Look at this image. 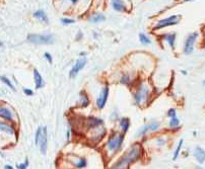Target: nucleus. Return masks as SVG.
<instances>
[{"label":"nucleus","instance_id":"nucleus-28","mask_svg":"<svg viewBox=\"0 0 205 169\" xmlns=\"http://www.w3.org/2000/svg\"><path fill=\"white\" fill-rule=\"evenodd\" d=\"M61 23H63V25H71V23H74L75 21H74V19H71V18L63 17V18H61Z\"/></svg>","mask_w":205,"mask_h":169},{"label":"nucleus","instance_id":"nucleus-17","mask_svg":"<svg viewBox=\"0 0 205 169\" xmlns=\"http://www.w3.org/2000/svg\"><path fill=\"white\" fill-rule=\"evenodd\" d=\"M105 15L102 13H99V12H97V13H94L91 14V16H89V21H91V23H102V21H105Z\"/></svg>","mask_w":205,"mask_h":169},{"label":"nucleus","instance_id":"nucleus-9","mask_svg":"<svg viewBox=\"0 0 205 169\" xmlns=\"http://www.w3.org/2000/svg\"><path fill=\"white\" fill-rule=\"evenodd\" d=\"M108 97H109V86H105V87L102 88V90L101 91L98 99H97V106H98V108L102 109V108L105 107L106 103H107Z\"/></svg>","mask_w":205,"mask_h":169},{"label":"nucleus","instance_id":"nucleus-2","mask_svg":"<svg viewBox=\"0 0 205 169\" xmlns=\"http://www.w3.org/2000/svg\"><path fill=\"white\" fill-rule=\"evenodd\" d=\"M35 143L40 148V151L43 155L47 153V146H48V139H47V128L39 127L35 135Z\"/></svg>","mask_w":205,"mask_h":169},{"label":"nucleus","instance_id":"nucleus-16","mask_svg":"<svg viewBox=\"0 0 205 169\" xmlns=\"http://www.w3.org/2000/svg\"><path fill=\"white\" fill-rule=\"evenodd\" d=\"M34 17H36L37 19H39L40 21L44 23H48L49 19H48V16L46 14V12L42 9H39V10H37L36 12H34Z\"/></svg>","mask_w":205,"mask_h":169},{"label":"nucleus","instance_id":"nucleus-24","mask_svg":"<svg viewBox=\"0 0 205 169\" xmlns=\"http://www.w3.org/2000/svg\"><path fill=\"white\" fill-rule=\"evenodd\" d=\"M139 41H140L141 44H143V45H148V44L151 43L150 38L144 34H139Z\"/></svg>","mask_w":205,"mask_h":169},{"label":"nucleus","instance_id":"nucleus-30","mask_svg":"<svg viewBox=\"0 0 205 169\" xmlns=\"http://www.w3.org/2000/svg\"><path fill=\"white\" fill-rule=\"evenodd\" d=\"M44 58H45L50 64H52L53 59H52V56H51V54H49V53H45V54H44Z\"/></svg>","mask_w":205,"mask_h":169},{"label":"nucleus","instance_id":"nucleus-42","mask_svg":"<svg viewBox=\"0 0 205 169\" xmlns=\"http://www.w3.org/2000/svg\"><path fill=\"white\" fill-rule=\"evenodd\" d=\"M2 45H3V44L1 43V42H0V47H1V46H2Z\"/></svg>","mask_w":205,"mask_h":169},{"label":"nucleus","instance_id":"nucleus-29","mask_svg":"<svg viewBox=\"0 0 205 169\" xmlns=\"http://www.w3.org/2000/svg\"><path fill=\"white\" fill-rule=\"evenodd\" d=\"M168 117H169L170 119L177 117V113H176V109H175V108H170L169 111H168Z\"/></svg>","mask_w":205,"mask_h":169},{"label":"nucleus","instance_id":"nucleus-11","mask_svg":"<svg viewBox=\"0 0 205 169\" xmlns=\"http://www.w3.org/2000/svg\"><path fill=\"white\" fill-rule=\"evenodd\" d=\"M193 155L195 157V159L197 160V162L199 164H203L205 162V150L202 149L200 146H197L195 147L194 149V152H193Z\"/></svg>","mask_w":205,"mask_h":169},{"label":"nucleus","instance_id":"nucleus-23","mask_svg":"<svg viewBox=\"0 0 205 169\" xmlns=\"http://www.w3.org/2000/svg\"><path fill=\"white\" fill-rule=\"evenodd\" d=\"M183 143H184V140H183V139H181V141H180V142H179L178 146H177V148H176L175 152H174V157H173V159H174V160H176V159H177V158H178L179 154H180L181 149H182Z\"/></svg>","mask_w":205,"mask_h":169},{"label":"nucleus","instance_id":"nucleus-4","mask_svg":"<svg viewBox=\"0 0 205 169\" xmlns=\"http://www.w3.org/2000/svg\"><path fill=\"white\" fill-rule=\"evenodd\" d=\"M150 89L146 84H140L134 93V101L137 105H141L147 101Z\"/></svg>","mask_w":205,"mask_h":169},{"label":"nucleus","instance_id":"nucleus-15","mask_svg":"<svg viewBox=\"0 0 205 169\" xmlns=\"http://www.w3.org/2000/svg\"><path fill=\"white\" fill-rule=\"evenodd\" d=\"M162 38L164 40V42H166V43L169 44L170 47L172 48V49H175V43H176V34H172V32H170V34H164L162 36Z\"/></svg>","mask_w":205,"mask_h":169},{"label":"nucleus","instance_id":"nucleus-19","mask_svg":"<svg viewBox=\"0 0 205 169\" xmlns=\"http://www.w3.org/2000/svg\"><path fill=\"white\" fill-rule=\"evenodd\" d=\"M0 117H3V119H5V120L12 121V117H13V115H12L11 111H9L8 108L1 106V107H0Z\"/></svg>","mask_w":205,"mask_h":169},{"label":"nucleus","instance_id":"nucleus-39","mask_svg":"<svg viewBox=\"0 0 205 169\" xmlns=\"http://www.w3.org/2000/svg\"><path fill=\"white\" fill-rule=\"evenodd\" d=\"M182 73H183V74H184V75H186V74H187V71L183 70V71H182Z\"/></svg>","mask_w":205,"mask_h":169},{"label":"nucleus","instance_id":"nucleus-32","mask_svg":"<svg viewBox=\"0 0 205 169\" xmlns=\"http://www.w3.org/2000/svg\"><path fill=\"white\" fill-rule=\"evenodd\" d=\"M23 92H25V94L29 95V96H32L34 94V91L32 89H30V88H23Z\"/></svg>","mask_w":205,"mask_h":169},{"label":"nucleus","instance_id":"nucleus-34","mask_svg":"<svg viewBox=\"0 0 205 169\" xmlns=\"http://www.w3.org/2000/svg\"><path fill=\"white\" fill-rule=\"evenodd\" d=\"M164 141H162V140H157V144L158 145H162V144H164Z\"/></svg>","mask_w":205,"mask_h":169},{"label":"nucleus","instance_id":"nucleus-8","mask_svg":"<svg viewBox=\"0 0 205 169\" xmlns=\"http://www.w3.org/2000/svg\"><path fill=\"white\" fill-rule=\"evenodd\" d=\"M85 64H87V58H85V57H80L77 61L75 62V64L73 65L70 72H69V75H70L71 78H74V77L78 74V72L85 68Z\"/></svg>","mask_w":205,"mask_h":169},{"label":"nucleus","instance_id":"nucleus-18","mask_svg":"<svg viewBox=\"0 0 205 169\" xmlns=\"http://www.w3.org/2000/svg\"><path fill=\"white\" fill-rule=\"evenodd\" d=\"M120 128H121V131L122 133L125 134L127 133V131L129 130V127H130V120L128 117H122L120 120Z\"/></svg>","mask_w":205,"mask_h":169},{"label":"nucleus","instance_id":"nucleus-22","mask_svg":"<svg viewBox=\"0 0 205 169\" xmlns=\"http://www.w3.org/2000/svg\"><path fill=\"white\" fill-rule=\"evenodd\" d=\"M170 128L171 129H177L180 127V121L177 117H172L171 121H170V124H169Z\"/></svg>","mask_w":205,"mask_h":169},{"label":"nucleus","instance_id":"nucleus-21","mask_svg":"<svg viewBox=\"0 0 205 169\" xmlns=\"http://www.w3.org/2000/svg\"><path fill=\"white\" fill-rule=\"evenodd\" d=\"M0 131H4L8 134H11V135L14 134V129L9 125L4 124V123H0Z\"/></svg>","mask_w":205,"mask_h":169},{"label":"nucleus","instance_id":"nucleus-35","mask_svg":"<svg viewBox=\"0 0 205 169\" xmlns=\"http://www.w3.org/2000/svg\"><path fill=\"white\" fill-rule=\"evenodd\" d=\"M67 139H68V140L70 139V131H69V130L67 131Z\"/></svg>","mask_w":205,"mask_h":169},{"label":"nucleus","instance_id":"nucleus-36","mask_svg":"<svg viewBox=\"0 0 205 169\" xmlns=\"http://www.w3.org/2000/svg\"><path fill=\"white\" fill-rule=\"evenodd\" d=\"M69 1H71V3H72V4H75V3H77L78 0H69Z\"/></svg>","mask_w":205,"mask_h":169},{"label":"nucleus","instance_id":"nucleus-5","mask_svg":"<svg viewBox=\"0 0 205 169\" xmlns=\"http://www.w3.org/2000/svg\"><path fill=\"white\" fill-rule=\"evenodd\" d=\"M29 42L36 45H50L54 43V36L52 34H32L27 36Z\"/></svg>","mask_w":205,"mask_h":169},{"label":"nucleus","instance_id":"nucleus-7","mask_svg":"<svg viewBox=\"0 0 205 169\" xmlns=\"http://www.w3.org/2000/svg\"><path fill=\"white\" fill-rule=\"evenodd\" d=\"M180 19H181L180 15H172L166 18H164V19H160V21L156 23V25L154 27V29H160V28H164V27H171V25H178Z\"/></svg>","mask_w":205,"mask_h":169},{"label":"nucleus","instance_id":"nucleus-14","mask_svg":"<svg viewBox=\"0 0 205 169\" xmlns=\"http://www.w3.org/2000/svg\"><path fill=\"white\" fill-rule=\"evenodd\" d=\"M34 79H35V84H36V88L37 89H40V88L44 87L45 85V82H44V79L42 77V75L40 74V72L37 69L34 70Z\"/></svg>","mask_w":205,"mask_h":169},{"label":"nucleus","instance_id":"nucleus-33","mask_svg":"<svg viewBox=\"0 0 205 169\" xmlns=\"http://www.w3.org/2000/svg\"><path fill=\"white\" fill-rule=\"evenodd\" d=\"M81 36H82V34L79 32H78V36H77V38H76V40H77V41H79L80 38H81Z\"/></svg>","mask_w":205,"mask_h":169},{"label":"nucleus","instance_id":"nucleus-25","mask_svg":"<svg viewBox=\"0 0 205 169\" xmlns=\"http://www.w3.org/2000/svg\"><path fill=\"white\" fill-rule=\"evenodd\" d=\"M87 164V159L85 158H79V160L77 161V162L74 163V165H75L77 168H83V167H85Z\"/></svg>","mask_w":205,"mask_h":169},{"label":"nucleus","instance_id":"nucleus-31","mask_svg":"<svg viewBox=\"0 0 205 169\" xmlns=\"http://www.w3.org/2000/svg\"><path fill=\"white\" fill-rule=\"evenodd\" d=\"M29 166V161H27V159L25 161V162L23 163V164H19V165H17V168L18 169H25V168H27V167Z\"/></svg>","mask_w":205,"mask_h":169},{"label":"nucleus","instance_id":"nucleus-40","mask_svg":"<svg viewBox=\"0 0 205 169\" xmlns=\"http://www.w3.org/2000/svg\"><path fill=\"white\" fill-rule=\"evenodd\" d=\"M202 85H203V86L205 85V79H204V80H203V82H202Z\"/></svg>","mask_w":205,"mask_h":169},{"label":"nucleus","instance_id":"nucleus-1","mask_svg":"<svg viewBox=\"0 0 205 169\" xmlns=\"http://www.w3.org/2000/svg\"><path fill=\"white\" fill-rule=\"evenodd\" d=\"M140 156H141V146L138 144L133 145L126 152L125 155L117 162V164L114 165V168H124V167H127L128 165H130L132 162L138 160Z\"/></svg>","mask_w":205,"mask_h":169},{"label":"nucleus","instance_id":"nucleus-41","mask_svg":"<svg viewBox=\"0 0 205 169\" xmlns=\"http://www.w3.org/2000/svg\"><path fill=\"white\" fill-rule=\"evenodd\" d=\"M185 2H189V1H191V0H184Z\"/></svg>","mask_w":205,"mask_h":169},{"label":"nucleus","instance_id":"nucleus-13","mask_svg":"<svg viewBox=\"0 0 205 169\" xmlns=\"http://www.w3.org/2000/svg\"><path fill=\"white\" fill-rule=\"evenodd\" d=\"M111 4L115 11L124 12L126 10V6L124 4L123 0H111Z\"/></svg>","mask_w":205,"mask_h":169},{"label":"nucleus","instance_id":"nucleus-6","mask_svg":"<svg viewBox=\"0 0 205 169\" xmlns=\"http://www.w3.org/2000/svg\"><path fill=\"white\" fill-rule=\"evenodd\" d=\"M198 38V32H192L186 38V41L184 44V54L185 55H191L194 52V45Z\"/></svg>","mask_w":205,"mask_h":169},{"label":"nucleus","instance_id":"nucleus-38","mask_svg":"<svg viewBox=\"0 0 205 169\" xmlns=\"http://www.w3.org/2000/svg\"><path fill=\"white\" fill-rule=\"evenodd\" d=\"M5 168H6V169H12V166H10V165H6V166H5Z\"/></svg>","mask_w":205,"mask_h":169},{"label":"nucleus","instance_id":"nucleus-3","mask_svg":"<svg viewBox=\"0 0 205 169\" xmlns=\"http://www.w3.org/2000/svg\"><path fill=\"white\" fill-rule=\"evenodd\" d=\"M124 135L125 134L116 133V132L111 134L107 142V148L110 152L115 153V152H118L122 148V144H123L124 141Z\"/></svg>","mask_w":205,"mask_h":169},{"label":"nucleus","instance_id":"nucleus-27","mask_svg":"<svg viewBox=\"0 0 205 169\" xmlns=\"http://www.w3.org/2000/svg\"><path fill=\"white\" fill-rule=\"evenodd\" d=\"M121 83L122 84H125V85H128V84L131 83V78L128 74H124L123 76L121 77Z\"/></svg>","mask_w":205,"mask_h":169},{"label":"nucleus","instance_id":"nucleus-12","mask_svg":"<svg viewBox=\"0 0 205 169\" xmlns=\"http://www.w3.org/2000/svg\"><path fill=\"white\" fill-rule=\"evenodd\" d=\"M87 125L89 129H97L98 127L102 126V120L96 117H89L87 120Z\"/></svg>","mask_w":205,"mask_h":169},{"label":"nucleus","instance_id":"nucleus-37","mask_svg":"<svg viewBox=\"0 0 205 169\" xmlns=\"http://www.w3.org/2000/svg\"><path fill=\"white\" fill-rule=\"evenodd\" d=\"M80 56H81V57H85V55H87V53H85V52H81V53H80Z\"/></svg>","mask_w":205,"mask_h":169},{"label":"nucleus","instance_id":"nucleus-10","mask_svg":"<svg viewBox=\"0 0 205 169\" xmlns=\"http://www.w3.org/2000/svg\"><path fill=\"white\" fill-rule=\"evenodd\" d=\"M158 128H160V123H150V124H147L142 127L141 129H139L138 132H137V136H138V137H142V136L146 135L148 132L156 131Z\"/></svg>","mask_w":205,"mask_h":169},{"label":"nucleus","instance_id":"nucleus-20","mask_svg":"<svg viewBox=\"0 0 205 169\" xmlns=\"http://www.w3.org/2000/svg\"><path fill=\"white\" fill-rule=\"evenodd\" d=\"M79 103H80V105H81L82 107H87V106L89 104V96H87V93L83 92V91H81V92H80V94H79Z\"/></svg>","mask_w":205,"mask_h":169},{"label":"nucleus","instance_id":"nucleus-26","mask_svg":"<svg viewBox=\"0 0 205 169\" xmlns=\"http://www.w3.org/2000/svg\"><path fill=\"white\" fill-rule=\"evenodd\" d=\"M0 80H1L2 82H4V83L6 84V85L8 86V87L11 88L12 90H15V87H14L13 84L11 83V81H10V80H9L8 78H6L5 76H0Z\"/></svg>","mask_w":205,"mask_h":169}]
</instances>
